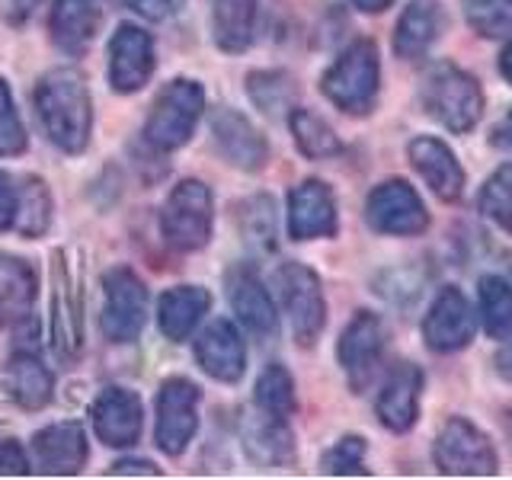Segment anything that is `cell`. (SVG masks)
<instances>
[{
  "mask_svg": "<svg viewBox=\"0 0 512 480\" xmlns=\"http://www.w3.org/2000/svg\"><path fill=\"white\" fill-rule=\"evenodd\" d=\"M36 109L45 125L48 138H52L61 151L80 154L90 141V93L84 77L77 71H52L42 77L36 87Z\"/></svg>",
  "mask_w": 512,
  "mask_h": 480,
  "instance_id": "cell-1",
  "label": "cell"
},
{
  "mask_svg": "<svg viewBox=\"0 0 512 480\" xmlns=\"http://www.w3.org/2000/svg\"><path fill=\"white\" fill-rule=\"evenodd\" d=\"M423 106L436 122H442L448 132L464 135L484 116V90L477 80L461 71L458 64L439 61L432 64L429 74L423 77Z\"/></svg>",
  "mask_w": 512,
  "mask_h": 480,
  "instance_id": "cell-2",
  "label": "cell"
},
{
  "mask_svg": "<svg viewBox=\"0 0 512 480\" xmlns=\"http://www.w3.org/2000/svg\"><path fill=\"white\" fill-rule=\"evenodd\" d=\"M378 77V48L372 39H359L333 61V68L320 80V90H324V96L336 109L352 112V116H365L375 106Z\"/></svg>",
  "mask_w": 512,
  "mask_h": 480,
  "instance_id": "cell-3",
  "label": "cell"
},
{
  "mask_svg": "<svg viewBox=\"0 0 512 480\" xmlns=\"http://www.w3.org/2000/svg\"><path fill=\"white\" fill-rule=\"evenodd\" d=\"M202 109H205V90L196 80H186V77L173 80V84L157 96L144 135H148V141L157 151L183 148L192 138V128H196Z\"/></svg>",
  "mask_w": 512,
  "mask_h": 480,
  "instance_id": "cell-4",
  "label": "cell"
},
{
  "mask_svg": "<svg viewBox=\"0 0 512 480\" xmlns=\"http://www.w3.org/2000/svg\"><path fill=\"white\" fill-rule=\"evenodd\" d=\"M276 288L282 308L292 320V333L301 346H314L327 324V301L320 292L317 272L301 263H285L276 269Z\"/></svg>",
  "mask_w": 512,
  "mask_h": 480,
  "instance_id": "cell-5",
  "label": "cell"
},
{
  "mask_svg": "<svg viewBox=\"0 0 512 480\" xmlns=\"http://www.w3.org/2000/svg\"><path fill=\"white\" fill-rule=\"evenodd\" d=\"M164 237L176 250H202L212 237V192L202 180H183L173 186L170 199L164 205Z\"/></svg>",
  "mask_w": 512,
  "mask_h": 480,
  "instance_id": "cell-6",
  "label": "cell"
},
{
  "mask_svg": "<svg viewBox=\"0 0 512 480\" xmlns=\"http://www.w3.org/2000/svg\"><path fill=\"white\" fill-rule=\"evenodd\" d=\"M432 458H436V468L442 474L452 477H490L496 474V452L493 442L480 432L474 423L452 416L436 445H432Z\"/></svg>",
  "mask_w": 512,
  "mask_h": 480,
  "instance_id": "cell-7",
  "label": "cell"
},
{
  "mask_svg": "<svg viewBox=\"0 0 512 480\" xmlns=\"http://www.w3.org/2000/svg\"><path fill=\"white\" fill-rule=\"evenodd\" d=\"M148 292L128 266H116L103 276V333L112 343H132L144 330Z\"/></svg>",
  "mask_w": 512,
  "mask_h": 480,
  "instance_id": "cell-8",
  "label": "cell"
},
{
  "mask_svg": "<svg viewBox=\"0 0 512 480\" xmlns=\"http://www.w3.org/2000/svg\"><path fill=\"white\" fill-rule=\"evenodd\" d=\"M199 388L186 378H167L157 394V445L183 455L199 429Z\"/></svg>",
  "mask_w": 512,
  "mask_h": 480,
  "instance_id": "cell-9",
  "label": "cell"
},
{
  "mask_svg": "<svg viewBox=\"0 0 512 480\" xmlns=\"http://www.w3.org/2000/svg\"><path fill=\"white\" fill-rule=\"evenodd\" d=\"M368 224L381 234L394 237H416L429 228V215L416 196V189L404 180H388L372 189L365 202Z\"/></svg>",
  "mask_w": 512,
  "mask_h": 480,
  "instance_id": "cell-10",
  "label": "cell"
},
{
  "mask_svg": "<svg viewBox=\"0 0 512 480\" xmlns=\"http://www.w3.org/2000/svg\"><path fill=\"white\" fill-rule=\"evenodd\" d=\"M384 352V324L372 311H359L349 320V327L340 336V346H336V356L349 378V388L362 394L375 378V368L381 362Z\"/></svg>",
  "mask_w": 512,
  "mask_h": 480,
  "instance_id": "cell-11",
  "label": "cell"
},
{
  "mask_svg": "<svg viewBox=\"0 0 512 480\" xmlns=\"http://www.w3.org/2000/svg\"><path fill=\"white\" fill-rule=\"evenodd\" d=\"M477 317L461 288H442L423 320V340L432 352H458L474 340Z\"/></svg>",
  "mask_w": 512,
  "mask_h": 480,
  "instance_id": "cell-12",
  "label": "cell"
},
{
  "mask_svg": "<svg viewBox=\"0 0 512 480\" xmlns=\"http://www.w3.org/2000/svg\"><path fill=\"white\" fill-rule=\"evenodd\" d=\"M64 256L68 253H52V336L58 356L74 359L84 343V320H80L77 282Z\"/></svg>",
  "mask_w": 512,
  "mask_h": 480,
  "instance_id": "cell-13",
  "label": "cell"
},
{
  "mask_svg": "<svg viewBox=\"0 0 512 480\" xmlns=\"http://www.w3.org/2000/svg\"><path fill=\"white\" fill-rule=\"evenodd\" d=\"M154 71V42L138 26H119L109 42V84L119 93H135Z\"/></svg>",
  "mask_w": 512,
  "mask_h": 480,
  "instance_id": "cell-14",
  "label": "cell"
},
{
  "mask_svg": "<svg viewBox=\"0 0 512 480\" xmlns=\"http://www.w3.org/2000/svg\"><path fill=\"white\" fill-rule=\"evenodd\" d=\"M288 234L295 240L336 234V202L327 183L304 180L288 192Z\"/></svg>",
  "mask_w": 512,
  "mask_h": 480,
  "instance_id": "cell-15",
  "label": "cell"
},
{
  "mask_svg": "<svg viewBox=\"0 0 512 480\" xmlns=\"http://www.w3.org/2000/svg\"><path fill=\"white\" fill-rule=\"evenodd\" d=\"M212 135L218 151L224 154V160H231L234 167L240 170H263L266 167V138L256 132V125L240 116V112L228 109V106H218L212 112Z\"/></svg>",
  "mask_w": 512,
  "mask_h": 480,
  "instance_id": "cell-16",
  "label": "cell"
},
{
  "mask_svg": "<svg viewBox=\"0 0 512 480\" xmlns=\"http://www.w3.org/2000/svg\"><path fill=\"white\" fill-rule=\"evenodd\" d=\"M90 420H93V429H96V436H100V442H106L112 448L135 445L141 436V400H138V394L125 391V388H106L93 400Z\"/></svg>",
  "mask_w": 512,
  "mask_h": 480,
  "instance_id": "cell-17",
  "label": "cell"
},
{
  "mask_svg": "<svg viewBox=\"0 0 512 480\" xmlns=\"http://www.w3.org/2000/svg\"><path fill=\"white\" fill-rule=\"evenodd\" d=\"M196 359L205 375L215 381L234 384L247 368V349L231 320H212L196 340Z\"/></svg>",
  "mask_w": 512,
  "mask_h": 480,
  "instance_id": "cell-18",
  "label": "cell"
},
{
  "mask_svg": "<svg viewBox=\"0 0 512 480\" xmlns=\"http://www.w3.org/2000/svg\"><path fill=\"white\" fill-rule=\"evenodd\" d=\"M420 394H423V372L413 362H400L384 381V388L375 400L378 420L391 432H407L420 413Z\"/></svg>",
  "mask_w": 512,
  "mask_h": 480,
  "instance_id": "cell-19",
  "label": "cell"
},
{
  "mask_svg": "<svg viewBox=\"0 0 512 480\" xmlns=\"http://www.w3.org/2000/svg\"><path fill=\"white\" fill-rule=\"evenodd\" d=\"M410 164L429 183L442 202H458L464 192V170L448 144L439 138H413L410 141Z\"/></svg>",
  "mask_w": 512,
  "mask_h": 480,
  "instance_id": "cell-20",
  "label": "cell"
},
{
  "mask_svg": "<svg viewBox=\"0 0 512 480\" xmlns=\"http://www.w3.org/2000/svg\"><path fill=\"white\" fill-rule=\"evenodd\" d=\"M228 298L234 314L247 330H253L256 336H276L279 330L276 308H272L269 292L250 266H237L228 272Z\"/></svg>",
  "mask_w": 512,
  "mask_h": 480,
  "instance_id": "cell-21",
  "label": "cell"
},
{
  "mask_svg": "<svg viewBox=\"0 0 512 480\" xmlns=\"http://www.w3.org/2000/svg\"><path fill=\"white\" fill-rule=\"evenodd\" d=\"M32 452L45 474H77L87 461V436L80 423H55L32 436Z\"/></svg>",
  "mask_w": 512,
  "mask_h": 480,
  "instance_id": "cell-22",
  "label": "cell"
},
{
  "mask_svg": "<svg viewBox=\"0 0 512 480\" xmlns=\"http://www.w3.org/2000/svg\"><path fill=\"white\" fill-rule=\"evenodd\" d=\"M212 304V295L199 285H176L170 292L160 295L157 304V324L164 330L167 340L183 343L186 336L196 330V324L202 320V314Z\"/></svg>",
  "mask_w": 512,
  "mask_h": 480,
  "instance_id": "cell-23",
  "label": "cell"
},
{
  "mask_svg": "<svg viewBox=\"0 0 512 480\" xmlns=\"http://www.w3.org/2000/svg\"><path fill=\"white\" fill-rule=\"evenodd\" d=\"M100 29V0H55L52 39L68 55H80Z\"/></svg>",
  "mask_w": 512,
  "mask_h": 480,
  "instance_id": "cell-24",
  "label": "cell"
},
{
  "mask_svg": "<svg viewBox=\"0 0 512 480\" xmlns=\"http://www.w3.org/2000/svg\"><path fill=\"white\" fill-rule=\"evenodd\" d=\"M442 32V10L436 0H413L394 32V52L400 58H423Z\"/></svg>",
  "mask_w": 512,
  "mask_h": 480,
  "instance_id": "cell-25",
  "label": "cell"
},
{
  "mask_svg": "<svg viewBox=\"0 0 512 480\" xmlns=\"http://www.w3.org/2000/svg\"><path fill=\"white\" fill-rule=\"evenodd\" d=\"M36 304V269L16 256H0V327L20 324Z\"/></svg>",
  "mask_w": 512,
  "mask_h": 480,
  "instance_id": "cell-26",
  "label": "cell"
},
{
  "mask_svg": "<svg viewBox=\"0 0 512 480\" xmlns=\"http://www.w3.org/2000/svg\"><path fill=\"white\" fill-rule=\"evenodd\" d=\"M7 384H10V394L16 397V404L23 410H42L48 400H52V372L32 356V352H20V356L10 359L7 368Z\"/></svg>",
  "mask_w": 512,
  "mask_h": 480,
  "instance_id": "cell-27",
  "label": "cell"
},
{
  "mask_svg": "<svg viewBox=\"0 0 512 480\" xmlns=\"http://www.w3.org/2000/svg\"><path fill=\"white\" fill-rule=\"evenodd\" d=\"M244 445L263 464H282L292 458V432L285 429V420L266 410H260L244 423Z\"/></svg>",
  "mask_w": 512,
  "mask_h": 480,
  "instance_id": "cell-28",
  "label": "cell"
},
{
  "mask_svg": "<svg viewBox=\"0 0 512 480\" xmlns=\"http://www.w3.org/2000/svg\"><path fill=\"white\" fill-rule=\"evenodd\" d=\"M215 42L224 52H244L253 42L256 0H215Z\"/></svg>",
  "mask_w": 512,
  "mask_h": 480,
  "instance_id": "cell-29",
  "label": "cell"
},
{
  "mask_svg": "<svg viewBox=\"0 0 512 480\" xmlns=\"http://www.w3.org/2000/svg\"><path fill=\"white\" fill-rule=\"evenodd\" d=\"M288 125H292V135H295V144L304 157L311 160H327V157H336L343 151L340 138L333 135V128L314 116L311 109H292V116H288Z\"/></svg>",
  "mask_w": 512,
  "mask_h": 480,
  "instance_id": "cell-30",
  "label": "cell"
},
{
  "mask_svg": "<svg viewBox=\"0 0 512 480\" xmlns=\"http://www.w3.org/2000/svg\"><path fill=\"white\" fill-rule=\"evenodd\" d=\"M480 317L493 340H509L512 336V285L503 276L480 279Z\"/></svg>",
  "mask_w": 512,
  "mask_h": 480,
  "instance_id": "cell-31",
  "label": "cell"
},
{
  "mask_svg": "<svg viewBox=\"0 0 512 480\" xmlns=\"http://www.w3.org/2000/svg\"><path fill=\"white\" fill-rule=\"evenodd\" d=\"M16 221L13 228L26 234V237H39L48 221H52V196H48V186L39 180V176H26L23 189H16Z\"/></svg>",
  "mask_w": 512,
  "mask_h": 480,
  "instance_id": "cell-32",
  "label": "cell"
},
{
  "mask_svg": "<svg viewBox=\"0 0 512 480\" xmlns=\"http://www.w3.org/2000/svg\"><path fill=\"white\" fill-rule=\"evenodd\" d=\"M256 407L279 416V420H288V416L295 413V407H298L295 381L282 365H269L260 375V381H256Z\"/></svg>",
  "mask_w": 512,
  "mask_h": 480,
  "instance_id": "cell-33",
  "label": "cell"
},
{
  "mask_svg": "<svg viewBox=\"0 0 512 480\" xmlns=\"http://www.w3.org/2000/svg\"><path fill=\"white\" fill-rule=\"evenodd\" d=\"M468 26L484 39H512V0H468Z\"/></svg>",
  "mask_w": 512,
  "mask_h": 480,
  "instance_id": "cell-34",
  "label": "cell"
},
{
  "mask_svg": "<svg viewBox=\"0 0 512 480\" xmlns=\"http://www.w3.org/2000/svg\"><path fill=\"white\" fill-rule=\"evenodd\" d=\"M477 208L484 212L496 228L512 234V164H503L484 183L477 196Z\"/></svg>",
  "mask_w": 512,
  "mask_h": 480,
  "instance_id": "cell-35",
  "label": "cell"
},
{
  "mask_svg": "<svg viewBox=\"0 0 512 480\" xmlns=\"http://www.w3.org/2000/svg\"><path fill=\"white\" fill-rule=\"evenodd\" d=\"M250 87V96L253 103L266 109V112H276L282 106H288V100H292V80H288V74L282 71H260V74H250L247 80Z\"/></svg>",
  "mask_w": 512,
  "mask_h": 480,
  "instance_id": "cell-36",
  "label": "cell"
},
{
  "mask_svg": "<svg viewBox=\"0 0 512 480\" xmlns=\"http://www.w3.org/2000/svg\"><path fill=\"white\" fill-rule=\"evenodd\" d=\"M320 471L324 474H368L365 471V442L359 436H346L336 442L330 452L320 458Z\"/></svg>",
  "mask_w": 512,
  "mask_h": 480,
  "instance_id": "cell-37",
  "label": "cell"
},
{
  "mask_svg": "<svg viewBox=\"0 0 512 480\" xmlns=\"http://www.w3.org/2000/svg\"><path fill=\"white\" fill-rule=\"evenodd\" d=\"M23 148H26L23 122L13 109V96H10L7 80L0 77V154L10 157V154H20Z\"/></svg>",
  "mask_w": 512,
  "mask_h": 480,
  "instance_id": "cell-38",
  "label": "cell"
},
{
  "mask_svg": "<svg viewBox=\"0 0 512 480\" xmlns=\"http://www.w3.org/2000/svg\"><path fill=\"white\" fill-rule=\"evenodd\" d=\"M125 4L141 13L144 20H167V16L183 7V0H125Z\"/></svg>",
  "mask_w": 512,
  "mask_h": 480,
  "instance_id": "cell-39",
  "label": "cell"
},
{
  "mask_svg": "<svg viewBox=\"0 0 512 480\" xmlns=\"http://www.w3.org/2000/svg\"><path fill=\"white\" fill-rule=\"evenodd\" d=\"M16 202H20V196H16L10 176L0 170V231L13 228V221H16Z\"/></svg>",
  "mask_w": 512,
  "mask_h": 480,
  "instance_id": "cell-40",
  "label": "cell"
},
{
  "mask_svg": "<svg viewBox=\"0 0 512 480\" xmlns=\"http://www.w3.org/2000/svg\"><path fill=\"white\" fill-rule=\"evenodd\" d=\"M0 474H29V458L16 442H0Z\"/></svg>",
  "mask_w": 512,
  "mask_h": 480,
  "instance_id": "cell-41",
  "label": "cell"
},
{
  "mask_svg": "<svg viewBox=\"0 0 512 480\" xmlns=\"http://www.w3.org/2000/svg\"><path fill=\"white\" fill-rule=\"evenodd\" d=\"M109 474H116V477H122V474H151V477H157L160 468H154L151 461H119L116 468H109Z\"/></svg>",
  "mask_w": 512,
  "mask_h": 480,
  "instance_id": "cell-42",
  "label": "cell"
},
{
  "mask_svg": "<svg viewBox=\"0 0 512 480\" xmlns=\"http://www.w3.org/2000/svg\"><path fill=\"white\" fill-rule=\"evenodd\" d=\"M496 372H500L506 381H512V340L496 352Z\"/></svg>",
  "mask_w": 512,
  "mask_h": 480,
  "instance_id": "cell-43",
  "label": "cell"
},
{
  "mask_svg": "<svg viewBox=\"0 0 512 480\" xmlns=\"http://www.w3.org/2000/svg\"><path fill=\"white\" fill-rule=\"evenodd\" d=\"M39 7V0H10V16H13V23H23L26 16Z\"/></svg>",
  "mask_w": 512,
  "mask_h": 480,
  "instance_id": "cell-44",
  "label": "cell"
},
{
  "mask_svg": "<svg viewBox=\"0 0 512 480\" xmlns=\"http://www.w3.org/2000/svg\"><path fill=\"white\" fill-rule=\"evenodd\" d=\"M352 4H356L362 13H384L394 4V0H352Z\"/></svg>",
  "mask_w": 512,
  "mask_h": 480,
  "instance_id": "cell-45",
  "label": "cell"
},
{
  "mask_svg": "<svg viewBox=\"0 0 512 480\" xmlns=\"http://www.w3.org/2000/svg\"><path fill=\"white\" fill-rule=\"evenodd\" d=\"M500 71H503V77L512 84V42H509V48H506L503 58H500Z\"/></svg>",
  "mask_w": 512,
  "mask_h": 480,
  "instance_id": "cell-46",
  "label": "cell"
},
{
  "mask_svg": "<svg viewBox=\"0 0 512 480\" xmlns=\"http://www.w3.org/2000/svg\"><path fill=\"white\" fill-rule=\"evenodd\" d=\"M496 135H500L503 144H512V109H509V116H506V122L500 125V132H496Z\"/></svg>",
  "mask_w": 512,
  "mask_h": 480,
  "instance_id": "cell-47",
  "label": "cell"
},
{
  "mask_svg": "<svg viewBox=\"0 0 512 480\" xmlns=\"http://www.w3.org/2000/svg\"><path fill=\"white\" fill-rule=\"evenodd\" d=\"M503 260H506V272H509V285H512V253H503Z\"/></svg>",
  "mask_w": 512,
  "mask_h": 480,
  "instance_id": "cell-48",
  "label": "cell"
},
{
  "mask_svg": "<svg viewBox=\"0 0 512 480\" xmlns=\"http://www.w3.org/2000/svg\"><path fill=\"white\" fill-rule=\"evenodd\" d=\"M506 426H509V442H512V413H509V420H506Z\"/></svg>",
  "mask_w": 512,
  "mask_h": 480,
  "instance_id": "cell-49",
  "label": "cell"
}]
</instances>
